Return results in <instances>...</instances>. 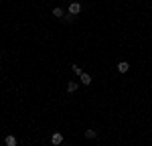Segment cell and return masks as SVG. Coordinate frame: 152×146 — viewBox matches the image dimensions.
Listing matches in <instances>:
<instances>
[{"mask_svg": "<svg viewBox=\"0 0 152 146\" xmlns=\"http://www.w3.org/2000/svg\"><path fill=\"white\" fill-rule=\"evenodd\" d=\"M79 77H81V83L83 85H91V81H94V77H91L89 73H81Z\"/></svg>", "mask_w": 152, "mask_h": 146, "instance_id": "3", "label": "cell"}, {"mask_svg": "<svg viewBox=\"0 0 152 146\" xmlns=\"http://www.w3.org/2000/svg\"><path fill=\"white\" fill-rule=\"evenodd\" d=\"M77 87H79V85H77V81H69V85H67V91H69V93H75V91H77Z\"/></svg>", "mask_w": 152, "mask_h": 146, "instance_id": "5", "label": "cell"}, {"mask_svg": "<svg viewBox=\"0 0 152 146\" xmlns=\"http://www.w3.org/2000/svg\"><path fill=\"white\" fill-rule=\"evenodd\" d=\"M71 69H73V73H75V75H81V69H79V65H71Z\"/></svg>", "mask_w": 152, "mask_h": 146, "instance_id": "9", "label": "cell"}, {"mask_svg": "<svg viewBox=\"0 0 152 146\" xmlns=\"http://www.w3.org/2000/svg\"><path fill=\"white\" fill-rule=\"evenodd\" d=\"M128 69H130V65L126 63V61H122V63H118V71H120V73H126Z\"/></svg>", "mask_w": 152, "mask_h": 146, "instance_id": "4", "label": "cell"}, {"mask_svg": "<svg viewBox=\"0 0 152 146\" xmlns=\"http://www.w3.org/2000/svg\"><path fill=\"white\" fill-rule=\"evenodd\" d=\"M53 16H55V18H63V8L55 6V8H53Z\"/></svg>", "mask_w": 152, "mask_h": 146, "instance_id": "6", "label": "cell"}, {"mask_svg": "<svg viewBox=\"0 0 152 146\" xmlns=\"http://www.w3.org/2000/svg\"><path fill=\"white\" fill-rule=\"evenodd\" d=\"M51 142H53V146H61V144H63V134L55 132L53 136H51Z\"/></svg>", "mask_w": 152, "mask_h": 146, "instance_id": "2", "label": "cell"}, {"mask_svg": "<svg viewBox=\"0 0 152 146\" xmlns=\"http://www.w3.org/2000/svg\"><path fill=\"white\" fill-rule=\"evenodd\" d=\"M67 12H69L71 16H77V14L81 12V4H79V2H71L69 8H67Z\"/></svg>", "mask_w": 152, "mask_h": 146, "instance_id": "1", "label": "cell"}, {"mask_svg": "<svg viewBox=\"0 0 152 146\" xmlns=\"http://www.w3.org/2000/svg\"><path fill=\"white\" fill-rule=\"evenodd\" d=\"M95 136H97V132H95V130H91V128H89V130H85V138H89V140H94Z\"/></svg>", "mask_w": 152, "mask_h": 146, "instance_id": "7", "label": "cell"}, {"mask_svg": "<svg viewBox=\"0 0 152 146\" xmlns=\"http://www.w3.org/2000/svg\"><path fill=\"white\" fill-rule=\"evenodd\" d=\"M6 146H16V138L14 136H6Z\"/></svg>", "mask_w": 152, "mask_h": 146, "instance_id": "8", "label": "cell"}]
</instances>
